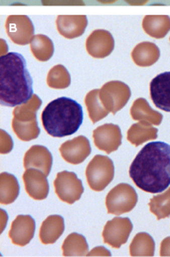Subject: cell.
Here are the masks:
<instances>
[{"instance_id":"1","label":"cell","mask_w":170,"mask_h":257,"mask_svg":"<svg viewBox=\"0 0 170 257\" xmlns=\"http://www.w3.org/2000/svg\"><path fill=\"white\" fill-rule=\"evenodd\" d=\"M130 177L140 189L160 193L170 186V145L162 142L147 144L130 167Z\"/></svg>"},{"instance_id":"2","label":"cell","mask_w":170,"mask_h":257,"mask_svg":"<svg viewBox=\"0 0 170 257\" xmlns=\"http://www.w3.org/2000/svg\"><path fill=\"white\" fill-rule=\"evenodd\" d=\"M33 96V81L21 54L9 52L0 58V102L17 106Z\"/></svg>"},{"instance_id":"3","label":"cell","mask_w":170,"mask_h":257,"mask_svg":"<svg viewBox=\"0 0 170 257\" xmlns=\"http://www.w3.org/2000/svg\"><path fill=\"white\" fill-rule=\"evenodd\" d=\"M83 121V110L77 101L60 97L47 104L42 112V123L47 134L54 138L71 136Z\"/></svg>"},{"instance_id":"4","label":"cell","mask_w":170,"mask_h":257,"mask_svg":"<svg viewBox=\"0 0 170 257\" xmlns=\"http://www.w3.org/2000/svg\"><path fill=\"white\" fill-rule=\"evenodd\" d=\"M40 106L41 100L37 95H34L29 102L22 106H17L15 109L12 124L16 136L21 141L30 142L37 139L40 135L38 121L36 119V112Z\"/></svg>"},{"instance_id":"5","label":"cell","mask_w":170,"mask_h":257,"mask_svg":"<svg viewBox=\"0 0 170 257\" xmlns=\"http://www.w3.org/2000/svg\"><path fill=\"white\" fill-rule=\"evenodd\" d=\"M86 178L90 189L102 191L115 177L114 162L108 157L95 156L86 168Z\"/></svg>"},{"instance_id":"6","label":"cell","mask_w":170,"mask_h":257,"mask_svg":"<svg viewBox=\"0 0 170 257\" xmlns=\"http://www.w3.org/2000/svg\"><path fill=\"white\" fill-rule=\"evenodd\" d=\"M138 202L135 189L131 185L121 183L112 189L106 197L108 214L122 215L132 211Z\"/></svg>"},{"instance_id":"7","label":"cell","mask_w":170,"mask_h":257,"mask_svg":"<svg viewBox=\"0 0 170 257\" xmlns=\"http://www.w3.org/2000/svg\"><path fill=\"white\" fill-rule=\"evenodd\" d=\"M54 187L57 196L68 204L78 201L84 192L82 182L77 178V174L66 171L57 174Z\"/></svg>"},{"instance_id":"8","label":"cell","mask_w":170,"mask_h":257,"mask_svg":"<svg viewBox=\"0 0 170 257\" xmlns=\"http://www.w3.org/2000/svg\"><path fill=\"white\" fill-rule=\"evenodd\" d=\"M132 223L129 218H114L109 220L104 227L102 236L103 240L115 249H119L127 243L132 233Z\"/></svg>"},{"instance_id":"9","label":"cell","mask_w":170,"mask_h":257,"mask_svg":"<svg viewBox=\"0 0 170 257\" xmlns=\"http://www.w3.org/2000/svg\"><path fill=\"white\" fill-rule=\"evenodd\" d=\"M93 139L98 149L111 154L122 144L121 129L114 123H105L94 130Z\"/></svg>"},{"instance_id":"10","label":"cell","mask_w":170,"mask_h":257,"mask_svg":"<svg viewBox=\"0 0 170 257\" xmlns=\"http://www.w3.org/2000/svg\"><path fill=\"white\" fill-rule=\"evenodd\" d=\"M91 145L87 138L78 136L61 145L60 153L62 159L73 165L80 164L91 154Z\"/></svg>"},{"instance_id":"11","label":"cell","mask_w":170,"mask_h":257,"mask_svg":"<svg viewBox=\"0 0 170 257\" xmlns=\"http://www.w3.org/2000/svg\"><path fill=\"white\" fill-rule=\"evenodd\" d=\"M47 175L42 171L30 168L23 174V181L26 191L34 200H45L48 196L49 185Z\"/></svg>"},{"instance_id":"12","label":"cell","mask_w":170,"mask_h":257,"mask_svg":"<svg viewBox=\"0 0 170 257\" xmlns=\"http://www.w3.org/2000/svg\"><path fill=\"white\" fill-rule=\"evenodd\" d=\"M35 229V220L31 216L18 215L12 223L9 236L14 244L24 247L33 238Z\"/></svg>"},{"instance_id":"13","label":"cell","mask_w":170,"mask_h":257,"mask_svg":"<svg viewBox=\"0 0 170 257\" xmlns=\"http://www.w3.org/2000/svg\"><path fill=\"white\" fill-rule=\"evenodd\" d=\"M150 98L158 108L170 112V72H164L151 80Z\"/></svg>"},{"instance_id":"14","label":"cell","mask_w":170,"mask_h":257,"mask_svg":"<svg viewBox=\"0 0 170 257\" xmlns=\"http://www.w3.org/2000/svg\"><path fill=\"white\" fill-rule=\"evenodd\" d=\"M131 96L130 88L122 82H110L104 88L103 102L109 111L116 114L123 108Z\"/></svg>"},{"instance_id":"15","label":"cell","mask_w":170,"mask_h":257,"mask_svg":"<svg viewBox=\"0 0 170 257\" xmlns=\"http://www.w3.org/2000/svg\"><path fill=\"white\" fill-rule=\"evenodd\" d=\"M53 159L51 153L47 147L42 145H33L25 154L24 167L25 169L34 168L42 171L47 176L50 174Z\"/></svg>"},{"instance_id":"16","label":"cell","mask_w":170,"mask_h":257,"mask_svg":"<svg viewBox=\"0 0 170 257\" xmlns=\"http://www.w3.org/2000/svg\"><path fill=\"white\" fill-rule=\"evenodd\" d=\"M64 219L62 216L51 215L45 219L40 228L39 236L43 244H53L63 234Z\"/></svg>"},{"instance_id":"17","label":"cell","mask_w":170,"mask_h":257,"mask_svg":"<svg viewBox=\"0 0 170 257\" xmlns=\"http://www.w3.org/2000/svg\"><path fill=\"white\" fill-rule=\"evenodd\" d=\"M147 121H140L132 124L128 130L127 139L134 146H140L148 141L156 140L158 137V129L150 125Z\"/></svg>"},{"instance_id":"18","label":"cell","mask_w":170,"mask_h":257,"mask_svg":"<svg viewBox=\"0 0 170 257\" xmlns=\"http://www.w3.org/2000/svg\"><path fill=\"white\" fill-rule=\"evenodd\" d=\"M131 116L135 121H147L154 125H160L162 123V115L152 109L147 100L144 98L137 99L131 108Z\"/></svg>"},{"instance_id":"19","label":"cell","mask_w":170,"mask_h":257,"mask_svg":"<svg viewBox=\"0 0 170 257\" xmlns=\"http://www.w3.org/2000/svg\"><path fill=\"white\" fill-rule=\"evenodd\" d=\"M20 187L16 176L8 173L0 174V203L13 204L19 196Z\"/></svg>"},{"instance_id":"20","label":"cell","mask_w":170,"mask_h":257,"mask_svg":"<svg viewBox=\"0 0 170 257\" xmlns=\"http://www.w3.org/2000/svg\"><path fill=\"white\" fill-rule=\"evenodd\" d=\"M160 51L157 46L151 43H143L136 46L132 51V59L139 66H150L158 61Z\"/></svg>"},{"instance_id":"21","label":"cell","mask_w":170,"mask_h":257,"mask_svg":"<svg viewBox=\"0 0 170 257\" xmlns=\"http://www.w3.org/2000/svg\"><path fill=\"white\" fill-rule=\"evenodd\" d=\"M63 256H85L88 254V243L83 235L72 233L62 243Z\"/></svg>"},{"instance_id":"22","label":"cell","mask_w":170,"mask_h":257,"mask_svg":"<svg viewBox=\"0 0 170 257\" xmlns=\"http://www.w3.org/2000/svg\"><path fill=\"white\" fill-rule=\"evenodd\" d=\"M155 242L151 235L147 233H138L130 245V254L132 256H153Z\"/></svg>"},{"instance_id":"23","label":"cell","mask_w":170,"mask_h":257,"mask_svg":"<svg viewBox=\"0 0 170 257\" xmlns=\"http://www.w3.org/2000/svg\"><path fill=\"white\" fill-rule=\"evenodd\" d=\"M149 210L158 220L170 216V188L162 194L153 196L149 201Z\"/></svg>"},{"instance_id":"24","label":"cell","mask_w":170,"mask_h":257,"mask_svg":"<svg viewBox=\"0 0 170 257\" xmlns=\"http://www.w3.org/2000/svg\"><path fill=\"white\" fill-rule=\"evenodd\" d=\"M144 28L151 36L160 39L163 37L170 29L168 17H146L144 21Z\"/></svg>"},{"instance_id":"25","label":"cell","mask_w":170,"mask_h":257,"mask_svg":"<svg viewBox=\"0 0 170 257\" xmlns=\"http://www.w3.org/2000/svg\"><path fill=\"white\" fill-rule=\"evenodd\" d=\"M97 91H93L86 97V106L88 109L89 117L93 123H96L101 119L105 118L109 113V110L103 108V106H100L97 101Z\"/></svg>"},{"instance_id":"26","label":"cell","mask_w":170,"mask_h":257,"mask_svg":"<svg viewBox=\"0 0 170 257\" xmlns=\"http://www.w3.org/2000/svg\"><path fill=\"white\" fill-rule=\"evenodd\" d=\"M69 76L62 66H56L49 73L48 85L53 88H64L69 85Z\"/></svg>"},{"instance_id":"27","label":"cell","mask_w":170,"mask_h":257,"mask_svg":"<svg viewBox=\"0 0 170 257\" xmlns=\"http://www.w3.org/2000/svg\"><path fill=\"white\" fill-rule=\"evenodd\" d=\"M88 256H111V251L104 247H97L87 254Z\"/></svg>"},{"instance_id":"28","label":"cell","mask_w":170,"mask_h":257,"mask_svg":"<svg viewBox=\"0 0 170 257\" xmlns=\"http://www.w3.org/2000/svg\"><path fill=\"white\" fill-rule=\"evenodd\" d=\"M160 255L161 256H170V236L165 237L161 243Z\"/></svg>"}]
</instances>
